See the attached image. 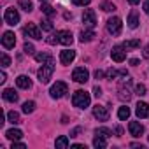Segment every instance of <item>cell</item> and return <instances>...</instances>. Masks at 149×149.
<instances>
[{
    "instance_id": "7",
    "label": "cell",
    "mask_w": 149,
    "mask_h": 149,
    "mask_svg": "<svg viewBox=\"0 0 149 149\" xmlns=\"http://www.w3.org/2000/svg\"><path fill=\"white\" fill-rule=\"evenodd\" d=\"M130 84H132V81L130 79H126L119 88H118V97L121 98V100H125V102H128L130 98H132V91H130Z\"/></svg>"
},
{
    "instance_id": "43",
    "label": "cell",
    "mask_w": 149,
    "mask_h": 149,
    "mask_svg": "<svg viewBox=\"0 0 149 149\" xmlns=\"http://www.w3.org/2000/svg\"><path fill=\"white\" fill-rule=\"evenodd\" d=\"M104 77V72L102 70H95V79H102Z\"/></svg>"
},
{
    "instance_id": "47",
    "label": "cell",
    "mask_w": 149,
    "mask_h": 149,
    "mask_svg": "<svg viewBox=\"0 0 149 149\" xmlns=\"http://www.w3.org/2000/svg\"><path fill=\"white\" fill-rule=\"evenodd\" d=\"M144 58H149V46H146L144 49Z\"/></svg>"
},
{
    "instance_id": "23",
    "label": "cell",
    "mask_w": 149,
    "mask_h": 149,
    "mask_svg": "<svg viewBox=\"0 0 149 149\" xmlns=\"http://www.w3.org/2000/svg\"><path fill=\"white\" fill-rule=\"evenodd\" d=\"M56 147H58V149H67V147H68V137H67V135L58 137V139H56Z\"/></svg>"
},
{
    "instance_id": "30",
    "label": "cell",
    "mask_w": 149,
    "mask_h": 149,
    "mask_svg": "<svg viewBox=\"0 0 149 149\" xmlns=\"http://www.w3.org/2000/svg\"><path fill=\"white\" fill-rule=\"evenodd\" d=\"M95 135H100V137H105V139H109V137L112 135V132H111L109 128H97V130H95Z\"/></svg>"
},
{
    "instance_id": "33",
    "label": "cell",
    "mask_w": 149,
    "mask_h": 149,
    "mask_svg": "<svg viewBox=\"0 0 149 149\" xmlns=\"http://www.w3.org/2000/svg\"><path fill=\"white\" fill-rule=\"evenodd\" d=\"M40 26H42V30H46V32H53V23H51L49 19H44V21L40 23Z\"/></svg>"
},
{
    "instance_id": "4",
    "label": "cell",
    "mask_w": 149,
    "mask_h": 149,
    "mask_svg": "<svg viewBox=\"0 0 149 149\" xmlns=\"http://www.w3.org/2000/svg\"><path fill=\"white\" fill-rule=\"evenodd\" d=\"M121 28H123V23H121V19L118 16H114V18H111L107 21V32L111 35H119L121 33Z\"/></svg>"
},
{
    "instance_id": "38",
    "label": "cell",
    "mask_w": 149,
    "mask_h": 149,
    "mask_svg": "<svg viewBox=\"0 0 149 149\" xmlns=\"http://www.w3.org/2000/svg\"><path fill=\"white\" fill-rule=\"evenodd\" d=\"M46 42H47V44H56V42H58V32L53 33V35H49V37L46 39Z\"/></svg>"
},
{
    "instance_id": "17",
    "label": "cell",
    "mask_w": 149,
    "mask_h": 149,
    "mask_svg": "<svg viewBox=\"0 0 149 149\" xmlns=\"http://www.w3.org/2000/svg\"><path fill=\"white\" fill-rule=\"evenodd\" d=\"M16 84H18L21 90H28V88L32 86V81H30L28 76H19V77L16 79Z\"/></svg>"
},
{
    "instance_id": "6",
    "label": "cell",
    "mask_w": 149,
    "mask_h": 149,
    "mask_svg": "<svg viewBox=\"0 0 149 149\" xmlns=\"http://www.w3.org/2000/svg\"><path fill=\"white\" fill-rule=\"evenodd\" d=\"M4 19H6V23H7V25L14 26V25H18V23H19V13H18L14 7H9V9H6Z\"/></svg>"
},
{
    "instance_id": "13",
    "label": "cell",
    "mask_w": 149,
    "mask_h": 149,
    "mask_svg": "<svg viewBox=\"0 0 149 149\" xmlns=\"http://www.w3.org/2000/svg\"><path fill=\"white\" fill-rule=\"evenodd\" d=\"M74 58H76V51H70V49H65L60 53V61L63 65H70L74 61Z\"/></svg>"
},
{
    "instance_id": "10",
    "label": "cell",
    "mask_w": 149,
    "mask_h": 149,
    "mask_svg": "<svg viewBox=\"0 0 149 149\" xmlns=\"http://www.w3.org/2000/svg\"><path fill=\"white\" fill-rule=\"evenodd\" d=\"M111 56H112V60H114L116 63H121V61H125V58H126V51H125L123 46H114L112 51H111Z\"/></svg>"
},
{
    "instance_id": "3",
    "label": "cell",
    "mask_w": 149,
    "mask_h": 149,
    "mask_svg": "<svg viewBox=\"0 0 149 149\" xmlns=\"http://www.w3.org/2000/svg\"><path fill=\"white\" fill-rule=\"evenodd\" d=\"M67 91H68V86H67L63 81H56V83L51 86V91H49V93H51L53 98H61Z\"/></svg>"
},
{
    "instance_id": "5",
    "label": "cell",
    "mask_w": 149,
    "mask_h": 149,
    "mask_svg": "<svg viewBox=\"0 0 149 149\" xmlns=\"http://www.w3.org/2000/svg\"><path fill=\"white\" fill-rule=\"evenodd\" d=\"M88 77H90V72L84 68V67H77V68H74V72H72V79L76 81V83H86L88 81Z\"/></svg>"
},
{
    "instance_id": "39",
    "label": "cell",
    "mask_w": 149,
    "mask_h": 149,
    "mask_svg": "<svg viewBox=\"0 0 149 149\" xmlns=\"http://www.w3.org/2000/svg\"><path fill=\"white\" fill-rule=\"evenodd\" d=\"M72 2L76 4V6H88L91 0H72Z\"/></svg>"
},
{
    "instance_id": "18",
    "label": "cell",
    "mask_w": 149,
    "mask_h": 149,
    "mask_svg": "<svg viewBox=\"0 0 149 149\" xmlns=\"http://www.w3.org/2000/svg\"><path fill=\"white\" fill-rule=\"evenodd\" d=\"M4 98L7 100V102H11V104H16L18 102V93L14 91V90H11V88H7V90H4Z\"/></svg>"
},
{
    "instance_id": "8",
    "label": "cell",
    "mask_w": 149,
    "mask_h": 149,
    "mask_svg": "<svg viewBox=\"0 0 149 149\" xmlns=\"http://www.w3.org/2000/svg\"><path fill=\"white\" fill-rule=\"evenodd\" d=\"M23 33L26 35V37H32V39H35V40H39V39H42V35H40V30L33 25V23H28V25H25L23 26Z\"/></svg>"
},
{
    "instance_id": "25",
    "label": "cell",
    "mask_w": 149,
    "mask_h": 149,
    "mask_svg": "<svg viewBox=\"0 0 149 149\" xmlns=\"http://www.w3.org/2000/svg\"><path fill=\"white\" fill-rule=\"evenodd\" d=\"M7 119H9V123H13V125L21 123V121H19V114L14 112V111H9V112H7Z\"/></svg>"
},
{
    "instance_id": "27",
    "label": "cell",
    "mask_w": 149,
    "mask_h": 149,
    "mask_svg": "<svg viewBox=\"0 0 149 149\" xmlns=\"http://www.w3.org/2000/svg\"><path fill=\"white\" fill-rule=\"evenodd\" d=\"M33 111H35V102H33V100L23 104V112H25V114H30V112H33Z\"/></svg>"
},
{
    "instance_id": "41",
    "label": "cell",
    "mask_w": 149,
    "mask_h": 149,
    "mask_svg": "<svg viewBox=\"0 0 149 149\" xmlns=\"http://www.w3.org/2000/svg\"><path fill=\"white\" fill-rule=\"evenodd\" d=\"M93 95H95V97H97V98H98V97H100V95H102V90H100V88H98V86H95V88H93Z\"/></svg>"
},
{
    "instance_id": "35",
    "label": "cell",
    "mask_w": 149,
    "mask_h": 149,
    "mask_svg": "<svg viewBox=\"0 0 149 149\" xmlns=\"http://www.w3.org/2000/svg\"><path fill=\"white\" fill-rule=\"evenodd\" d=\"M146 91H147V90H146V86H144V84H137V86H135V93H137L139 97H144V95H146Z\"/></svg>"
},
{
    "instance_id": "46",
    "label": "cell",
    "mask_w": 149,
    "mask_h": 149,
    "mask_svg": "<svg viewBox=\"0 0 149 149\" xmlns=\"http://www.w3.org/2000/svg\"><path fill=\"white\" fill-rule=\"evenodd\" d=\"M72 147H74V149H86V146H83V144H74Z\"/></svg>"
},
{
    "instance_id": "37",
    "label": "cell",
    "mask_w": 149,
    "mask_h": 149,
    "mask_svg": "<svg viewBox=\"0 0 149 149\" xmlns=\"http://www.w3.org/2000/svg\"><path fill=\"white\" fill-rule=\"evenodd\" d=\"M23 51L26 53V54H33V51H35V47L30 44V42H25V46H23Z\"/></svg>"
},
{
    "instance_id": "42",
    "label": "cell",
    "mask_w": 149,
    "mask_h": 149,
    "mask_svg": "<svg viewBox=\"0 0 149 149\" xmlns=\"http://www.w3.org/2000/svg\"><path fill=\"white\" fill-rule=\"evenodd\" d=\"M14 147H26V144H23V142H16V140H14V142H13V149H14Z\"/></svg>"
},
{
    "instance_id": "21",
    "label": "cell",
    "mask_w": 149,
    "mask_h": 149,
    "mask_svg": "<svg viewBox=\"0 0 149 149\" xmlns=\"http://www.w3.org/2000/svg\"><path fill=\"white\" fill-rule=\"evenodd\" d=\"M93 146H95L97 149H104V147H107V139H105V137H100V135H95Z\"/></svg>"
},
{
    "instance_id": "50",
    "label": "cell",
    "mask_w": 149,
    "mask_h": 149,
    "mask_svg": "<svg viewBox=\"0 0 149 149\" xmlns=\"http://www.w3.org/2000/svg\"><path fill=\"white\" fill-rule=\"evenodd\" d=\"M130 63H132V65H139V60H135V58H132V60H130Z\"/></svg>"
},
{
    "instance_id": "51",
    "label": "cell",
    "mask_w": 149,
    "mask_h": 149,
    "mask_svg": "<svg viewBox=\"0 0 149 149\" xmlns=\"http://www.w3.org/2000/svg\"><path fill=\"white\" fill-rule=\"evenodd\" d=\"M44 2H46V0H44Z\"/></svg>"
},
{
    "instance_id": "26",
    "label": "cell",
    "mask_w": 149,
    "mask_h": 149,
    "mask_svg": "<svg viewBox=\"0 0 149 149\" xmlns=\"http://www.w3.org/2000/svg\"><path fill=\"white\" fill-rule=\"evenodd\" d=\"M40 9H42V13H44V14H46L47 18H54V14H56V11H54V9H53L51 6H47V4H44V6H42Z\"/></svg>"
},
{
    "instance_id": "11",
    "label": "cell",
    "mask_w": 149,
    "mask_h": 149,
    "mask_svg": "<svg viewBox=\"0 0 149 149\" xmlns=\"http://www.w3.org/2000/svg\"><path fill=\"white\" fill-rule=\"evenodd\" d=\"M93 116H95L98 121H107V119H109V111H107V107L97 104V105L93 107Z\"/></svg>"
},
{
    "instance_id": "15",
    "label": "cell",
    "mask_w": 149,
    "mask_h": 149,
    "mask_svg": "<svg viewBox=\"0 0 149 149\" xmlns=\"http://www.w3.org/2000/svg\"><path fill=\"white\" fill-rule=\"evenodd\" d=\"M128 130H130V135H133V137H140L144 133V126L140 123H137V121H130Z\"/></svg>"
},
{
    "instance_id": "31",
    "label": "cell",
    "mask_w": 149,
    "mask_h": 149,
    "mask_svg": "<svg viewBox=\"0 0 149 149\" xmlns=\"http://www.w3.org/2000/svg\"><path fill=\"white\" fill-rule=\"evenodd\" d=\"M100 9H102V11H105V13H111V11H116V7H114V4H111V2H102V6H100Z\"/></svg>"
},
{
    "instance_id": "24",
    "label": "cell",
    "mask_w": 149,
    "mask_h": 149,
    "mask_svg": "<svg viewBox=\"0 0 149 149\" xmlns=\"http://www.w3.org/2000/svg\"><path fill=\"white\" fill-rule=\"evenodd\" d=\"M118 118L121 119V121H125V119H128L130 118V109L125 105V107H119V111H118Z\"/></svg>"
},
{
    "instance_id": "22",
    "label": "cell",
    "mask_w": 149,
    "mask_h": 149,
    "mask_svg": "<svg viewBox=\"0 0 149 149\" xmlns=\"http://www.w3.org/2000/svg\"><path fill=\"white\" fill-rule=\"evenodd\" d=\"M128 26H130V28H137V26H139V16H137L135 11H132L130 16H128Z\"/></svg>"
},
{
    "instance_id": "40",
    "label": "cell",
    "mask_w": 149,
    "mask_h": 149,
    "mask_svg": "<svg viewBox=\"0 0 149 149\" xmlns=\"http://www.w3.org/2000/svg\"><path fill=\"white\" fill-rule=\"evenodd\" d=\"M81 133V126H77V128H74L72 132H70V137H77Z\"/></svg>"
},
{
    "instance_id": "14",
    "label": "cell",
    "mask_w": 149,
    "mask_h": 149,
    "mask_svg": "<svg viewBox=\"0 0 149 149\" xmlns=\"http://www.w3.org/2000/svg\"><path fill=\"white\" fill-rule=\"evenodd\" d=\"M72 40H74V37H72V33H70L68 30H61V32H58V42H60V44H63V46H70Z\"/></svg>"
},
{
    "instance_id": "49",
    "label": "cell",
    "mask_w": 149,
    "mask_h": 149,
    "mask_svg": "<svg viewBox=\"0 0 149 149\" xmlns=\"http://www.w3.org/2000/svg\"><path fill=\"white\" fill-rule=\"evenodd\" d=\"M128 2H130V4H132V6H137V4H139V2H140V0H128Z\"/></svg>"
},
{
    "instance_id": "1",
    "label": "cell",
    "mask_w": 149,
    "mask_h": 149,
    "mask_svg": "<svg viewBox=\"0 0 149 149\" xmlns=\"http://www.w3.org/2000/svg\"><path fill=\"white\" fill-rule=\"evenodd\" d=\"M53 72H54V61H53V58H49V60L39 68V72H37L39 81H40L42 84H47L49 79H51V76H53Z\"/></svg>"
},
{
    "instance_id": "36",
    "label": "cell",
    "mask_w": 149,
    "mask_h": 149,
    "mask_svg": "<svg viewBox=\"0 0 149 149\" xmlns=\"http://www.w3.org/2000/svg\"><path fill=\"white\" fill-rule=\"evenodd\" d=\"M116 76H121L119 70H114V68H109V70H107V79H114Z\"/></svg>"
},
{
    "instance_id": "20",
    "label": "cell",
    "mask_w": 149,
    "mask_h": 149,
    "mask_svg": "<svg viewBox=\"0 0 149 149\" xmlns=\"http://www.w3.org/2000/svg\"><path fill=\"white\" fill-rule=\"evenodd\" d=\"M93 37H95V32L93 30H83L79 33V40L81 42H90V40H93Z\"/></svg>"
},
{
    "instance_id": "32",
    "label": "cell",
    "mask_w": 149,
    "mask_h": 149,
    "mask_svg": "<svg viewBox=\"0 0 149 149\" xmlns=\"http://www.w3.org/2000/svg\"><path fill=\"white\" fill-rule=\"evenodd\" d=\"M51 56L47 54V53H39V54H35V60L39 61V63H44V61H47Z\"/></svg>"
},
{
    "instance_id": "16",
    "label": "cell",
    "mask_w": 149,
    "mask_h": 149,
    "mask_svg": "<svg viewBox=\"0 0 149 149\" xmlns=\"http://www.w3.org/2000/svg\"><path fill=\"white\" fill-rule=\"evenodd\" d=\"M135 114H137L139 118H149V104L139 102V104H137V109H135Z\"/></svg>"
},
{
    "instance_id": "34",
    "label": "cell",
    "mask_w": 149,
    "mask_h": 149,
    "mask_svg": "<svg viewBox=\"0 0 149 149\" xmlns=\"http://www.w3.org/2000/svg\"><path fill=\"white\" fill-rule=\"evenodd\" d=\"M0 61H2V67H9V65H11V58H9L6 53L0 54Z\"/></svg>"
},
{
    "instance_id": "12",
    "label": "cell",
    "mask_w": 149,
    "mask_h": 149,
    "mask_svg": "<svg viewBox=\"0 0 149 149\" xmlns=\"http://www.w3.org/2000/svg\"><path fill=\"white\" fill-rule=\"evenodd\" d=\"M2 46H4L6 49H13V47L16 46V37H14L13 32H6V33H4V37H2Z\"/></svg>"
},
{
    "instance_id": "48",
    "label": "cell",
    "mask_w": 149,
    "mask_h": 149,
    "mask_svg": "<svg viewBox=\"0 0 149 149\" xmlns=\"http://www.w3.org/2000/svg\"><path fill=\"white\" fill-rule=\"evenodd\" d=\"M0 83H6V72L0 74Z\"/></svg>"
},
{
    "instance_id": "28",
    "label": "cell",
    "mask_w": 149,
    "mask_h": 149,
    "mask_svg": "<svg viewBox=\"0 0 149 149\" xmlns=\"http://www.w3.org/2000/svg\"><path fill=\"white\" fill-rule=\"evenodd\" d=\"M19 7H21L23 11L30 13V11L33 9V6H32V0H19Z\"/></svg>"
},
{
    "instance_id": "2",
    "label": "cell",
    "mask_w": 149,
    "mask_h": 149,
    "mask_svg": "<svg viewBox=\"0 0 149 149\" xmlns=\"http://www.w3.org/2000/svg\"><path fill=\"white\" fill-rule=\"evenodd\" d=\"M90 93L88 91H84V90H77L76 93H74V97H72V104H74V107H77V109H86L88 105H90Z\"/></svg>"
},
{
    "instance_id": "29",
    "label": "cell",
    "mask_w": 149,
    "mask_h": 149,
    "mask_svg": "<svg viewBox=\"0 0 149 149\" xmlns=\"http://www.w3.org/2000/svg\"><path fill=\"white\" fill-rule=\"evenodd\" d=\"M139 46H140V40H139V39H135V40H126V42L123 44L125 49H135V47H139Z\"/></svg>"
},
{
    "instance_id": "19",
    "label": "cell",
    "mask_w": 149,
    "mask_h": 149,
    "mask_svg": "<svg viewBox=\"0 0 149 149\" xmlns=\"http://www.w3.org/2000/svg\"><path fill=\"white\" fill-rule=\"evenodd\" d=\"M6 137H7L9 140H13V142H14V140H19V139L23 137V132H21V130L13 128V130H7V132H6Z\"/></svg>"
},
{
    "instance_id": "9",
    "label": "cell",
    "mask_w": 149,
    "mask_h": 149,
    "mask_svg": "<svg viewBox=\"0 0 149 149\" xmlns=\"http://www.w3.org/2000/svg\"><path fill=\"white\" fill-rule=\"evenodd\" d=\"M83 23L88 26V28H93L97 25V16H95V11L93 9H86L83 13Z\"/></svg>"
},
{
    "instance_id": "45",
    "label": "cell",
    "mask_w": 149,
    "mask_h": 149,
    "mask_svg": "<svg viewBox=\"0 0 149 149\" xmlns=\"http://www.w3.org/2000/svg\"><path fill=\"white\" fill-rule=\"evenodd\" d=\"M144 11H146V14H149V0L144 2Z\"/></svg>"
},
{
    "instance_id": "44",
    "label": "cell",
    "mask_w": 149,
    "mask_h": 149,
    "mask_svg": "<svg viewBox=\"0 0 149 149\" xmlns=\"http://www.w3.org/2000/svg\"><path fill=\"white\" fill-rule=\"evenodd\" d=\"M114 132H116V135H118V137H121V135H123V128H121V126H116V130H114Z\"/></svg>"
}]
</instances>
